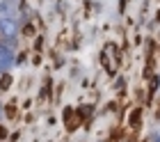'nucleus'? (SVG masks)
Returning <instances> with one entry per match:
<instances>
[{
  "label": "nucleus",
  "instance_id": "obj_1",
  "mask_svg": "<svg viewBox=\"0 0 160 142\" xmlns=\"http://www.w3.org/2000/svg\"><path fill=\"white\" fill-rule=\"evenodd\" d=\"M0 28H2L5 32H7V34H14V32H16V25H14L12 21H7V18L2 21V23H0Z\"/></svg>",
  "mask_w": 160,
  "mask_h": 142
}]
</instances>
